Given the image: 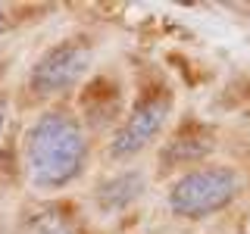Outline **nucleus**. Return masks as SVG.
Wrapping results in <instances>:
<instances>
[{
    "instance_id": "1",
    "label": "nucleus",
    "mask_w": 250,
    "mask_h": 234,
    "mask_svg": "<svg viewBox=\"0 0 250 234\" xmlns=\"http://www.w3.org/2000/svg\"><path fill=\"white\" fill-rule=\"evenodd\" d=\"M91 159L84 122L69 109H47L22 135V169L31 191L57 194L82 181Z\"/></svg>"
},
{
    "instance_id": "2",
    "label": "nucleus",
    "mask_w": 250,
    "mask_h": 234,
    "mask_svg": "<svg viewBox=\"0 0 250 234\" xmlns=\"http://www.w3.org/2000/svg\"><path fill=\"white\" fill-rule=\"evenodd\" d=\"M241 191H244V178L234 166L200 162V166L182 172L178 178H172L163 203H166L169 215L197 222V218H209L229 209L241 197Z\"/></svg>"
},
{
    "instance_id": "3",
    "label": "nucleus",
    "mask_w": 250,
    "mask_h": 234,
    "mask_svg": "<svg viewBox=\"0 0 250 234\" xmlns=\"http://www.w3.org/2000/svg\"><path fill=\"white\" fill-rule=\"evenodd\" d=\"M172 113H175V100H172V94L166 88L147 94L131 109H125V116L113 128V137L106 144V156L116 162L141 156L147 147H153L163 137V131L172 122Z\"/></svg>"
},
{
    "instance_id": "4",
    "label": "nucleus",
    "mask_w": 250,
    "mask_h": 234,
    "mask_svg": "<svg viewBox=\"0 0 250 234\" xmlns=\"http://www.w3.org/2000/svg\"><path fill=\"white\" fill-rule=\"evenodd\" d=\"M94 47L84 38H62L31 62L28 69V91L35 97H60L82 84L91 72Z\"/></svg>"
},
{
    "instance_id": "5",
    "label": "nucleus",
    "mask_w": 250,
    "mask_h": 234,
    "mask_svg": "<svg viewBox=\"0 0 250 234\" xmlns=\"http://www.w3.org/2000/svg\"><path fill=\"white\" fill-rule=\"evenodd\" d=\"M147 172L135 166H122L116 172H106L104 178H97V184L91 187V206L97 215L113 218L128 213L135 203L147 194Z\"/></svg>"
},
{
    "instance_id": "6",
    "label": "nucleus",
    "mask_w": 250,
    "mask_h": 234,
    "mask_svg": "<svg viewBox=\"0 0 250 234\" xmlns=\"http://www.w3.org/2000/svg\"><path fill=\"white\" fill-rule=\"evenodd\" d=\"M216 140L209 131H203L200 125H185V128H178L172 137L163 140L160 147V166L163 169H194L200 166L203 159H207L209 153H213Z\"/></svg>"
},
{
    "instance_id": "7",
    "label": "nucleus",
    "mask_w": 250,
    "mask_h": 234,
    "mask_svg": "<svg viewBox=\"0 0 250 234\" xmlns=\"http://www.w3.org/2000/svg\"><path fill=\"white\" fill-rule=\"evenodd\" d=\"M19 234H78V222L60 203H41L31 213H25Z\"/></svg>"
},
{
    "instance_id": "8",
    "label": "nucleus",
    "mask_w": 250,
    "mask_h": 234,
    "mask_svg": "<svg viewBox=\"0 0 250 234\" xmlns=\"http://www.w3.org/2000/svg\"><path fill=\"white\" fill-rule=\"evenodd\" d=\"M6 125H10V100H6V97H0V140H3Z\"/></svg>"
},
{
    "instance_id": "9",
    "label": "nucleus",
    "mask_w": 250,
    "mask_h": 234,
    "mask_svg": "<svg viewBox=\"0 0 250 234\" xmlns=\"http://www.w3.org/2000/svg\"><path fill=\"white\" fill-rule=\"evenodd\" d=\"M6 22H10V16H6V10H3V6H0V35H3V31H6Z\"/></svg>"
},
{
    "instance_id": "10",
    "label": "nucleus",
    "mask_w": 250,
    "mask_h": 234,
    "mask_svg": "<svg viewBox=\"0 0 250 234\" xmlns=\"http://www.w3.org/2000/svg\"><path fill=\"white\" fill-rule=\"evenodd\" d=\"M244 234H250V215H247V225H244Z\"/></svg>"
}]
</instances>
